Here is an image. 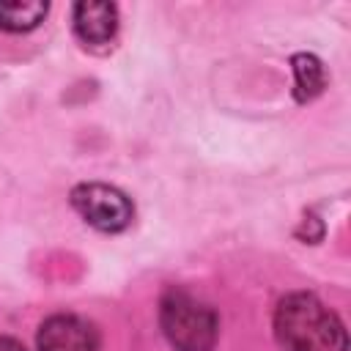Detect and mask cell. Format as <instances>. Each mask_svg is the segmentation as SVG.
I'll return each mask as SVG.
<instances>
[{
  "label": "cell",
  "instance_id": "5b68a950",
  "mask_svg": "<svg viewBox=\"0 0 351 351\" xmlns=\"http://www.w3.org/2000/svg\"><path fill=\"white\" fill-rule=\"evenodd\" d=\"M74 30L85 44H107L118 30V8L112 3H77Z\"/></svg>",
  "mask_w": 351,
  "mask_h": 351
},
{
  "label": "cell",
  "instance_id": "277c9868",
  "mask_svg": "<svg viewBox=\"0 0 351 351\" xmlns=\"http://www.w3.org/2000/svg\"><path fill=\"white\" fill-rule=\"evenodd\" d=\"M38 351H99V332L80 315H52L38 329Z\"/></svg>",
  "mask_w": 351,
  "mask_h": 351
},
{
  "label": "cell",
  "instance_id": "8992f818",
  "mask_svg": "<svg viewBox=\"0 0 351 351\" xmlns=\"http://www.w3.org/2000/svg\"><path fill=\"white\" fill-rule=\"evenodd\" d=\"M47 8L41 0H0V27L11 33L33 30L47 16Z\"/></svg>",
  "mask_w": 351,
  "mask_h": 351
},
{
  "label": "cell",
  "instance_id": "7a4b0ae2",
  "mask_svg": "<svg viewBox=\"0 0 351 351\" xmlns=\"http://www.w3.org/2000/svg\"><path fill=\"white\" fill-rule=\"evenodd\" d=\"M159 324L176 351H211L217 343V313L192 293L173 288L159 307Z\"/></svg>",
  "mask_w": 351,
  "mask_h": 351
},
{
  "label": "cell",
  "instance_id": "3957f363",
  "mask_svg": "<svg viewBox=\"0 0 351 351\" xmlns=\"http://www.w3.org/2000/svg\"><path fill=\"white\" fill-rule=\"evenodd\" d=\"M71 206L96 230L118 233L132 225L134 208L129 197L107 184H80L71 189Z\"/></svg>",
  "mask_w": 351,
  "mask_h": 351
},
{
  "label": "cell",
  "instance_id": "52a82bcc",
  "mask_svg": "<svg viewBox=\"0 0 351 351\" xmlns=\"http://www.w3.org/2000/svg\"><path fill=\"white\" fill-rule=\"evenodd\" d=\"M291 66H293V77H296V88H293L296 99L299 101L315 99L324 90V85H326L324 63L315 55H310V52H299V55L291 58Z\"/></svg>",
  "mask_w": 351,
  "mask_h": 351
},
{
  "label": "cell",
  "instance_id": "6da1fadb",
  "mask_svg": "<svg viewBox=\"0 0 351 351\" xmlns=\"http://www.w3.org/2000/svg\"><path fill=\"white\" fill-rule=\"evenodd\" d=\"M274 335L285 351H346L343 321L313 293H291L277 304Z\"/></svg>",
  "mask_w": 351,
  "mask_h": 351
},
{
  "label": "cell",
  "instance_id": "ba28073f",
  "mask_svg": "<svg viewBox=\"0 0 351 351\" xmlns=\"http://www.w3.org/2000/svg\"><path fill=\"white\" fill-rule=\"evenodd\" d=\"M0 351H25V346L16 343L14 337H0Z\"/></svg>",
  "mask_w": 351,
  "mask_h": 351
}]
</instances>
